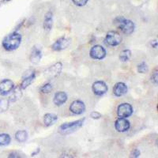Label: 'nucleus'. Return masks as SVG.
<instances>
[{
    "instance_id": "obj_29",
    "label": "nucleus",
    "mask_w": 158,
    "mask_h": 158,
    "mask_svg": "<svg viewBox=\"0 0 158 158\" xmlns=\"http://www.w3.org/2000/svg\"><path fill=\"white\" fill-rule=\"evenodd\" d=\"M141 154V152L138 150V149H135L131 153V157H134V158H137L139 157Z\"/></svg>"
},
{
    "instance_id": "obj_15",
    "label": "nucleus",
    "mask_w": 158,
    "mask_h": 158,
    "mask_svg": "<svg viewBox=\"0 0 158 158\" xmlns=\"http://www.w3.org/2000/svg\"><path fill=\"white\" fill-rule=\"evenodd\" d=\"M42 58V52L41 50L37 48L36 46H34L32 48V51H31L30 56H29V60L33 64H37L40 63V59Z\"/></svg>"
},
{
    "instance_id": "obj_19",
    "label": "nucleus",
    "mask_w": 158,
    "mask_h": 158,
    "mask_svg": "<svg viewBox=\"0 0 158 158\" xmlns=\"http://www.w3.org/2000/svg\"><path fill=\"white\" fill-rule=\"evenodd\" d=\"M53 25V14L49 11L45 15L44 20V29L47 31H50L52 29Z\"/></svg>"
},
{
    "instance_id": "obj_11",
    "label": "nucleus",
    "mask_w": 158,
    "mask_h": 158,
    "mask_svg": "<svg viewBox=\"0 0 158 158\" xmlns=\"http://www.w3.org/2000/svg\"><path fill=\"white\" fill-rule=\"evenodd\" d=\"M70 44V40L64 36L60 37L52 45V49L55 52H60L67 48Z\"/></svg>"
},
{
    "instance_id": "obj_30",
    "label": "nucleus",
    "mask_w": 158,
    "mask_h": 158,
    "mask_svg": "<svg viewBox=\"0 0 158 158\" xmlns=\"http://www.w3.org/2000/svg\"><path fill=\"white\" fill-rule=\"evenodd\" d=\"M8 156H9V157H21L19 153H18V152H13V153H10Z\"/></svg>"
},
{
    "instance_id": "obj_9",
    "label": "nucleus",
    "mask_w": 158,
    "mask_h": 158,
    "mask_svg": "<svg viewBox=\"0 0 158 158\" xmlns=\"http://www.w3.org/2000/svg\"><path fill=\"white\" fill-rule=\"evenodd\" d=\"M92 89L95 95L103 96L108 92V87L104 81H97L92 85Z\"/></svg>"
},
{
    "instance_id": "obj_32",
    "label": "nucleus",
    "mask_w": 158,
    "mask_h": 158,
    "mask_svg": "<svg viewBox=\"0 0 158 158\" xmlns=\"http://www.w3.org/2000/svg\"><path fill=\"white\" fill-rule=\"evenodd\" d=\"M39 152H40V148H37V149H36V151H35V152H33V153H32V154H31V156H35V155H36V154H37V153H39Z\"/></svg>"
},
{
    "instance_id": "obj_28",
    "label": "nucleus",
    "mask_w": 158,
    "mask_h": 158,
    "mask_svg": "<svg viewBox=\"0 0 158 158\" xmlns=\"http://www.w3.org/2000/svg\"><path fill=\"white\" fill-rule=\"evenodd\" d=\"M90 117L92 118H94V119H99V118H101L102 117V115H101L100 112L98 111H92L91 113H90Z\"/></svg>"
},
{
    "instance_id": "obj_14",
    "label": "nucleus",
    "mask_w": 158,
    "mask_h": 158,
    "mask_svg": "<svg viewBox=\"0 0 158 158\" xmlns=\"http://www.w3.org/2000/svg\"><path fill=\"white\" fill-rule=\"evenodd\" d=\"M127 91V85L123 82H117L113 87V94L115 97H122L125 95Z\"/></svg>"
},
{
    "instance_id": "obj_3",
    "label": "nucleus",
    "mask_w": 158,
    "mask_h": 158,
    "mask_svg": "<svg viewBox=\"0 0 158 158\" xmlns=\"http://www.w3.org/2000/svg\"><path fill=\"white\" fill-rule=\"evenodd\" d=\"M85 120V118H81V119L73 121V122L70 123H65L59 127V132L63 135L74 133V132L77 131V130L80 129L83 126Z\"/></svg>"
},
{
    "instance_id": "obj_1",
    "label": "nucleus",
    "mask_w": 158,
    "mask_h": 158,
    "mask_svg": "<svg viewBox=\"0 0 158 158\" xmlns=\"http://www.w3.org/2000/svg\"><path fill=\"white\" fill-rule=\"evenodd\" d=\"M22 40V35L18 33L17 31H14L4 38L2 42V45L5 50L8 52H13L19 48Z\"/></svg>"
},
{
    "instance_id": "obj_18",
    "label": "nucleus",
    "mask_w": 158,
    "mask_h": 158,
    "mask_svg": "<svg viewBox=\"0 0 158 158\" xmlns=\"http://www.w3.org/2000/svg\"><path fill=\"white\" fill-rule=\"evenodd\" d=\"M22 96V89L19 86L15 87L10 92V96L9 97L10 102H15L18 101Z\"/></svg>"
},
{
    "instance_id": "obj_8",
    "label": "nucleus",
    "mask_w": 158,
    "mask_h": 158,
    "mask_svg": "<svg viewBox=\"0 0 158 158\" xmlns=\"http://www.w3.org/2000/svg\"><path fill=\"white\" fill-rule=\"evenodd\" d=\"M117 114H118V117L127 118L133 114V108L128 103H123L118 106Z\"/></svg>"
},
{
    "instance_id": "obj_22",
    "label": "nucleus",
    "mask_w": 158,
    "mask_h": 158,
    "mask_svg": "<svg viewBox=\"0 0 158 158\" xmlns=\"http://www.w3.org/2000/svg\"><path fill=\"white\" fill-rule=\"evenodd\" d=\"M11 142V138L8 134H0V146H8Z\"/></svg>"
},
{
    "instance_id": "obj_17",
    "label": "nucleus",
    "mask_w": 158,
    "mask_h": 158,
    "mask_svg": "<svg viewBox=\"0 0 158 158\" xmlns=\"http://www.w3.org/2000/svg\"><path fill=\"white\" fill-rule=\"evenodd\" d=\"M58 120V116L54 113H46L44 115V123L46 127L54 125Z\"/></svg>"
},
{
    "instance_id": "obj_24",
    "label": "nucleus",
    "mask_w": 158,
    "mask_h": 158,
    "mask_svg": "<svg viewBox=\"0 0 158 158\" xmlns=\"http://www.w3.org/2000/svg\"><path fill=\"white\" fill-rule=\"evenodd\" d=\"M53 89V86H52V85L51 83H46V84L43 85L42 86L40 87L39 90L40 93L44 94H47L51 93Z\"/></svg>"
},
{
    "instance_id": "obj_4",
    "label": "nucleus",
    "mask_w": 158,
    "mask_h": 158,
    "mask_svg": "<svg viewBox=\"0 0 158 158\" xmlns=\"http://www.w3.org/2000/svg\"><path fill=\"white\" fill-rule=\"evenodd\" d=\"M123 38L121 35L116 31H109L106 34L104 41H105L106 44L112 46V47H115V46L120 44Z\"/></svg>"
},
{
    "instance_id": "obj_20",
    "label": "nucleus",
    "mask_w": 158,
    "mask_h": 158,
    "mask_svg": "<svg viewBox=\"0 0 158 158\" xmlns=\"http://www.w3.org/2000/svg\"><path fill=\"white\" fill-rule=\"evenodd\" d=\"M15 139L18 142H25L28 139V133L25 130H20L15 133Z\"/></svg>"
},
{
    "instance_id": "obj_6",
    "label": "nucleus",
    "mask_w": 158,
    "mask_h": 158,
    "mask_svg": "<svg viewBox=\"0 0 158 158\" xmlns=\"http://www.w3.org/2000/svg\"><path fill=\"white\" fill-rule=\"evenodd\" d=\"M36 71L33 70H27L26 72H25V74L22 77V83L20 85V87L22 89H25L28 88V87L32 84L34 80L36 79Z\"/></svg>"
},
{
    "instance_id": "obj_21",
    "label": "nucleus",
    "mask_w": 158,
    "mask_h": 158,
    "mask_svg": "<svg viewBox=\"0 0 158 158\" xmlns=\"http://www.w3.org/2000/svg\"><path fill=\"white\" fill-rule=\"evenodd\" d=\"M118 58H119V60L123 63H126V62L129 61L130 59L131 58V51L129 49H125V50L122 51Z\"/></svg>"
},
{
    "instance_id": "obj_26",
    "label": "nucleus",
    "mask_w": 158,
    "mask_h": 158,
    "mask_svg": "<svg viewBox=\"0 0 158 158\" xmlns=\"http://www.w3.org/2000/svg\"><path fill=\"white\" fill-rule=\"evenodd\" d=\"M151 81L152 83L156 85L158 83V70L157 68H155L154 70H153V74H152V76H151Z\"/></svg>"
},
{
    "instance_id": "obj_5",
    "label": "nucleus",
    "mask_w": 158,
    "mask_h": 158,
    "mask_svg": "<svg viewBox=\"0 0 158 158\" xmlns=\"http://www.w3.org/2000/svg\"><path fill=\"white\" fill-rule=\"evenodd\" d=\"M107 52L104 48H103L101 45H94L91 48L89 52L90 57L95 60H101L106 57Z\"/></svg>"
},
{
    "instance_id": "obj_10",
    "label": "nucleus",
    "mask_w": 158,
    "mask_h": 158,
    "mask_svg": "<svg viewBox=\"0 0 158 158\" xmlns=\"http://www.w3.org/2000/svg\"><path fill=\"white\" fill-rule=\"evenodd\" d=\"M15 88V83L10 79H3L0 81V95L6 96L10 94Z\"/></svg>"
},
{
    "instance_id": "obj_13",
    "label": "nucleus",
    "mask_w": 158,
    "mask_h": 158,
    "mask_svg": "<svg viewBox=\"0 0 158 158\" xmlns=\"http://www.w3.org/2000/svg\"><path fill=\"white\" fill-rule=\"evenodd\" d=\"M69 109L74 115H81L85 111V104L80 100H76L71 103Z\"/></svg>"
},
{
    "instance_id": "obj_23",
    "label": "nucleus",
    "mask_w": 158,
    "mask_h": 158,
    "mask_svg": "<svg viewBox=\"0 0 158 158\" xmlns=\"http://www.w3.org/2000/svg\"><path fill=\"white\" fill-rule=\"evenodd\" d=\"M10 101L9 99H0V113L4 112L9 108Z\"/></svg>"
},
{
    "instance_id": "obj_12",
    "label": "nucleus",
    "mask_w": 158,
    "mask_h": 158,
    "mask_svg": "<svg viewBox=\"0 0 158 158\" xmlns=\"http://www.w3.org/2000/svg\"><path fill=\"white\" fill-rule=\"evenodd\" d=\"M131 127V123L129 120L127 119V118H122L119 117L115 120V128L118 132L123 133L126 132Z\"/></svg>"
},
{
    "instance_id": "obj_31",
    "label": "nucleus",
    "mask_w": 158,
    "mask_h": 158,
    "mask_svg": "<svg viewBox=\"0 0 158 158\" xmlns=\"http://www.w3.org/2000/svg\"><path fill=\"white\" fill-rule=\"evenodd\" d=\"M157 40H151L150 41V45L152 46V48H157Z\"/></svg>"
},
{
    "instance_id": "obj_25",
    "label": "nucleus",
    "mask_w": 158,
    "mask_h": 158,
    "mask_svg": "<svg viewBox=\"0 0 158 158\" xmlns=\"http://www.w3.org/2000/svg\"><path fill=\"white\" fill-rule=\"evenodd\" d=\"M148 70H149V67H148V65L146 64V63L145 62H142L138 66V73H141V74H146L147 73Z\"/></svg>"
},
{
    "instance_id": "obj_2",
    "label": "nucleus",
    "mask_w": 158,
    "mask_h": 158,
    "mask_svg": "<svg viewBox=\"0 0 158 158\" xmlns=\"http://www.w3.org/2000/svg\"><path fill=\"white\" fill-rule=\"evenodd\" d=\"M113 22L115 26L125 34L131 35L135 32V25L131 20L119 16L115 18Z\"/></svg>"
},
{
    "instance_id": "obj_16",
    "label": "nucleus",
    "mask_w": 158,
    "mask_h": 158,
    "mask_svg": "<svg viewBox=\"0 0 158 158\" xmlns=\"http://www.w3.org/2000/svg\"><path fill=\"white\" fill-rule=\"evenodd\" d=\"M67 99H68V97L65 92L59 91L55 94L54 98H53V103L56 104V106H61L67 102Z\"/></svg>"
},
{
    "instance_id": "obj_7",
    "label": "nucleus",
    "mask_w": 158,
    "mask_h": 158,
    "mask_svg": "<svg viewBox=\"0 0 158 158\" xmlns=\"http://www.w3.org/2000/svg\"><path fill=\"white\" fill-rule=\"evenodd\" d=\"M62 70H63L62 63H56L45 70L44 74L48 78H53V77H58L59 74H61Z\"/></svg>"
},
{
    "instance_id": "obj_27",
    "label": "nucleus",
    "mask_w": 158,
    "mask_h": 158,
    "mask_svg": "<svg viewBox=\"0 0 158 158\" xmlns=\"http://www.w3.org/2000/svg\"><path fill=\"white\" fill-rule=\"evenodd\" d=\"M72 1L77 6H84L88 2V0H72Z\"/></svg>"
}]
</instances>
